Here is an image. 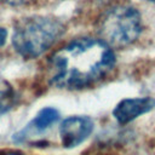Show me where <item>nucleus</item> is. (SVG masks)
Segmentation results:
<instances>
[{"label": "nucleus", "instance_id": "f257e3e1", "mask_svg": "<svg viewBox=\"0 0 155 155\" xmlns=\"http://www.w3.org/2000/svg\"><path fill=\"white\" fill-rule=\"evenodd\" d=\"M114 63L113 51L102 40L78 39L51 58V82L62 88L85 87L103 78Z\"/></svg>", "mask_w": 155, "mask_h": 155}, {"label": "nucleus", "instance_id": "7ed1b4c3", "mask_svg": "<svg viewBox=\"0 0 155 155\" xmlns=\"http://www.w3.org/2000/svg\"><path fill=\"white\" fill-rule=\"evenodd\" d=\"M142 30L139 12L131 6L110 8L99 21L98 33L102 41L109 47H124L132 44Z\"/></svg>", "mask_w": 155, "mask_h": 155}, {"label": "nucleus", "instance_id": "20e7f679", "mask_svg": "<svg viewBox=\"0 0 155 155\" xmlns=\"http://www.w3.org/2000/svg\"><path fill=\"white\" fill-rule=\"evenodd\" d=\"M93 121L88 116H71L65 119L59 128L62 144L73 148L82 143L92 132Z\"/></svg>", "mask_w": 155, "mask_h": 155}, {"label": "nucleus", "instance_id": "0eeeda50", "mask_svg": "<svg viewBox=\"0 0 155 155\" xmlns=\"http://www.w3.org/2000/svg\"><path fill=\"white\" fill-rule=\"evenodd\" d=\"M13 99H15V93L12 88L7 86L6 82L0 80V115L7 111L12 107Z\"/></svg>", "mask_w": 155, "mask_h": 155}, {"label": "nucleus", "instance_id": "9b49d317", "mask_svg": "<svg viewBox=\"0 0 155 155\" xmlns=\"http://www.w3.org/2000/svg\"><path fill=\"white\" fill-rule=\"evenodd\" d=\"M149 1H153V2H155V0H149Z\"/></svg>", "mask_w": 155, "mask_h": 155}, {"label": "nucleus", "instance_id": "6e6552de", "mask_svg": "<svg viewBox=\"0 0 155 155\" xmlns=\"http://www.w3.org/2000/svg\"><path fill=\"white\" fill-rule=\"evenodd\" d=\"M2 2H6V4H10V5H21V4H25L30 0H0Z\"/></svg>", "mask_w": 155, "mask_h": 155}, {"label": "nucleus", "instance_id": "f03ea898", "mask_svg": "<svg viewBox=\"0 0 155 155\" xmlns=\"http://www.w3.org/2000/svg\"><path fill=\"white\" fill-rule=\"evenodd\" d=\"M63 25L54 18L31 16L21 19L13 31L12 44L25 58H35L50 48L63 33Z\"/></svg>", "mask_w": 155, "mask_h": 155}, {"label": "nucleus", "instance_id": "423d86ee", "mask_svg": "<svg viewBox=\"0 0 155 155\" xmlns=\"http://www.w3.org/2000/svg\"><path fill=\"white\" fill-rule=\"evenodd\" d=\"M59 117V114L53 108H45L39 111L36 117L31 121V127L36 131H44L53 125Z\"/></svg>", "mask_w": 155, "mask_h": 155}, {"label": "nucleus", "instance_id": "39448f33", "mask_svg": "<svg viewBox=\"0 0 155 155\" xmlns=\"http://www.w3.org/2000/svg\"><path fill=\"white\" fill-rule=\"evenodd\" d=\"M155 107V99L150 97L127 98L121 101L114 109V116L120 124H127L137 116L151 110Z\"/></svg>", "mask_w": 155, "mask_h": 155}, {"label": "nucleus", "instance_id": "1a4fd4ad", "mask_svg": "<svg viewBox=\"0 0 155 155\" xmlns=\"http://www.w3.org/2000/svg\"><path fill=\"white\" fill-rule=\"evenodd\" d=\"M6 35H7L6 30H5L4 28H0V46L4 45V42H5V40H6Z\"/></svg>", "mask_w": 155, "mask_h": 155}, {"label": "nucleus", "instance_id": "9d476101", "mask_svg": "<svg viewBox=\"0 0 155 155\" xmlns=\"http://www.w3.org/2000/svg\"><path fill=\"white\" fill-rule=\"evenodd\" d=\"M5 155H22V154H17V153H8V154H5Z\"/></svg>", "mask_w": 155, "mask_h": 155}]
</instances>
